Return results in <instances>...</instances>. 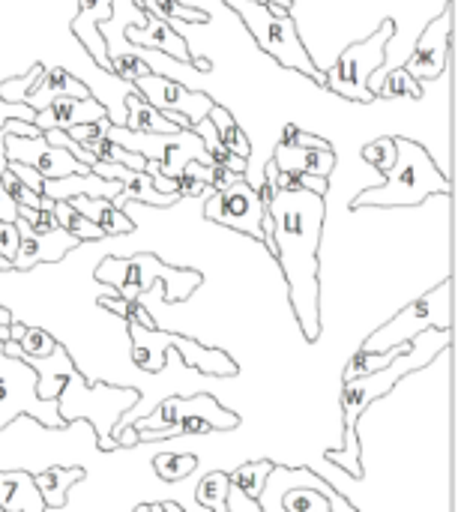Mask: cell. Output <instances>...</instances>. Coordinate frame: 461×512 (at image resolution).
<instances>
[{"mask_svg": "<svg viewBox=\"0 0 461 512\" xmlns=\"http://www.w3.org/2000/svg\"><path fill=\"white\" fill-rule=\"evenodd\" d=\"M267 213L273 219V258L282 267V276L288 282V300L294 309V318L303 330L306 342L321 339V231L327 204L324 195L294 189V192H276L267 204Z\"/></svg>", "mask_w": 461, "mask_h": 512, "instance_id": "cell-1", "label": "cell"}, {"mask_svg": "<svg viewBox=\"0 0 461 512\" xmlns=\"http://www.w3.org/2000/svg\"><path fill=\"white\" fill-rule=\"evenodd\" d=\"M450 342H453V330H423L384 369L360 375L354 381H342V396H339L342 420H345L342 450H327L324 459L342 465V471H348L354 480H363L366 477V471H363V444H360V420H363V414L378 399L390 396L399 387V381H405L408 375L432 366L438 360V354H447Z\"/></svg>", "mask_w": 461, "mask_h": 512, "instance_id": "cell-2", "label": "cell"}, {"mask_svg": "<svg viewBox=\"0 0 461 512\" xmlns=\"http://www.w3.org/2000/svg\"><path fill=\"white\" fill-rule=\"evenodd\" d=\"M396 141V162L381 186L366 189L354 198V210L363 207H417L429 195H450V177L438 171L435 159L426 153L423 144L411 138Z\"/></svg>", "mask_w": 461, "mask_h": 512, "instance_id": "cell-3", "label": "cell"}, {"mask_svg": "<svg viewBox=\"0 0 461 512\" xmlns=\"http://www.w3.org/2000/svg\"><path fill=\"white\" fill-rule=\"evenodd\" d=\"M96 279L102 285H111L120 300H141L144 291H150L156 282H162L165 303L189 300L204 282V276L198 270L168 267L150 252H138V255H129V258H114L111 255L96 267Z\"/></svg>", "mask_w": 461, "mask_h": 512, "instance_id": "cell-4", "label": "cell"}, {"mask_svg": "<svg viewBox=\"0 0 461 512\" xmlns=\"http://www.w3.org/2000/svg\"><path fill=\"white\" fill-rule=\"evenodd\" d=\"M126 330H129V342H132V363L141 369V372H165V360L171 351H177L186 363V369H198L204 375H213V378H234L240 375V366L237 360L222 351V348H210V345H201L189 336H180V333H165L159 327L147 330L135 321H126Z\"/></svg>", "mask_w": 461, "mask_h": 512, "instance_id": "cell-5", "label": "cell"}, {"mask_svg": "<svg viewBox=\"0 0 461 512\" xmlns=\"http://www.w3.org/2000/svg\"><path fill=\"white\" fill-rule=\"evenodd\" d=\"M225 6L240 15V21L246 24V30L258 42V48L267 51L279 66L303 72L306 78H312L324 87V72H318L309 51L303 48V39H300L288 9H279L267 0H225Z\"/></svg>", "mask_w": 461, "mask_h": 512, "instance_id": "cell-6", "label": "cell"}, {"mask_svg": "<svg viewBox=\"0 0 461 512\" xmlns=\"http://www.w3.org/2000/svg\"><path fill=\"white\" fill-rule=\"evenodd\" d=\"M423 330H453V279H444L438 288L408 303L399 315L381 324L372 336H366L360 351L384 354L390 348L408 345Z\"/></svg>", "mask_w": 461, "mask_h": 512, "instance_id": "cell-7", "label": "cell"}, {"mask_svg": "<svg viewBox=\"0 0 461 512\" xmlns=\"http://www.w3.org/2000/svg\"><path fill=\"white\" fill-rule=\"evenodd\" d=\"M36 384V369L21 357H9L0 339V432L24 414L42 423L45 429H66L57 399H42Z\"/></svg>", "mask_w": 461, "mask_h": 512, "instance_id": "cell-8", "label": "cell"}, {"mask_svg": "<svg viewBox=\"0 0 461 512\" xmlns=\"http://www.w3.org/2000/svg\"><path fill=\"white\" fill-rule=\"evenodd\" d=\"M102 390H105L102 381H99V384H87L84 375L75 369V372L66 378V384H63V390H60L57 399H60V402H75V411H66V414H63L66 426H69L72 420H90L93 429H96V447L105 450V453H111V450H117V441H114V435H111L114 423H117L120 414H126L141 396H138L135 387H114V390L105 396V402H99Z\"/></svg>", "mask_w": 461, "mask_h": 512, "instance_id": "cell-9", "label": "cell"}, {"mask_svg": "<svg viewBox=\"0 0 461 512\" xmlns=\"http://www.w3.org/2000/svg\"><path fill=\"white\" fill-rule=\"evenodd\" d=\"M396 36V24L384 21L369 39L354 42L351 48L342 51V57L333 63L330 72H324V87L336 96L354 99V102H372L378 99L369 90V75L387 63L390 39Z\"/></svg>", "mask_w": 461, "mask_h": 512, "instance_id": "cell-10", "label": "cell"}, {"mask_svg": "<svg viewBox=\"0 0 461 512\" xmlns=\"http://www.w3.org/2000/svg\"><path fill=\"white\" fill-rule=\"evenodd\" d=\"M264 213H267V207L261 204L255 186L246 177L234 180L231 186H225L219 192H210L207 207H204V216L210 222L234 228L240 234H249L252 240H264V228H261Z\"/></svg>", "mask_w": 461, "mask_h": 512, "instance_id": "cell-11", "label": "cell"}, {"mask_svg": "<svg viewBox=\"0 0 461 512\" xmlns=\"http://www.w3.org/2000/svg\"><path fill=\"white\" fill-rule=\"evenodd\" d=\"M186 417H201L213 426V432H231L240 426V417L228 408H222L213 396L198 393V396H168L153 414L138 417L132 426L135 432H156V429H168Z\"/></svg>", "mask_w": 461, "mask_h": 512, "instance_id": "cell-12", "label": "cell"}, {"mask_svg": "<svg viewBox=\"0 0 461 512\" xmlns=\"http://www.w3.org/2000/svg\"><path fill=\"white\" fill-rule=\"evenodd\" d=\"M450 51H453V6L429 21V27L420 33L414 54L405 60V72H411L417 81H435L447 72L450 66Z\"/></svg>", "mask_w": 461, "mask_h": 512, "instance_id": "cell-13", "label": "cell"}, {"mask_svg": "<svg viewBox=\"0 0 461 512\" xmlns=\"http://www.w3.org/2000/svg\"><path fill=\"white\" fill-rule=\"evenodd\" d=\"M6 159L30 165L45 180H57V177H66V174H87L90 171V165L78 162L69 150L45 141V135L24 138V135L6 132Z\"/></svg>", "mask_w": 461, "mask_h": 512, "instance_id": "cell-14", "label": "cell"}, {"mask_svg": "<svg viewBox=\"0 0 461 512\" xmlns=\"http://www.w3.org/2000/svg\"><path fill=\"white\" fill-rule=\"evenodd\" d=\"M132 87L159 111H171V114H183L192 120V126L198 120H204L210 114V108L216 105L213 96L207 93H195L189 87H183L180 81L168 78V75H159V72H150L144 78H135Z\"/></svg>", "mask_w": 461, "mask_h": 512, "instance_id": "cell-15", "label": "cell"}, {"mask_svg": "<svg viewBox=\"0 0 461 512\" xmlns=\"http://www.w3.org/2000/svg\"><path fill=\"white\" fill-rule=\"evenodd\" d=\"M135 6L144 12V21L126 27V39H129L132 45H138V48H141V45H153V48H159L162 54L174 57L177 63L195 66V69H201V72H213V63H210L207 57H195V54L189 51V42L171 27V21H165V18H159L156 12H150L147 0H135Z\"/></svg>", "mask_w": 461, "mask_h": 512, "instance_id": "cell-16", "label": "cell"}, {"mask_svg": "<svg viewBox=\"0 0 461 512\" xmlns=\"http://www.w3.org/2000/svg\"><path fill=\"white\" fill-rule=\"evenodd\" d=\"M15 228H18V252L12 258V270L15 273H27L36 264H57L72 249L81 246V240L72 237L63 228H54V231L42 234V231H33L24 219H15Z\"/></svg>", "mask_w": 461, "mask_h": 512, "instance_id": "cell-17", "label": "cell"}, {"mask_svg": "<svg viewBox=\"0 0 461 512\" xmlns=\"http://www.w3.org/2000/svg\"><path fill=\"white\" fill-rule=\"evenodd\" d=\"M90 171L105 180L120 183V195L114 198V207H120V210H126L129 201H141V204H153V207H171L180 201L177 192H159L144 171H132L126 165H111V162H93Z\"/></svg>", "mask_w": 461, "mask_h": 512, "instance_id": "cell-18", "label": "cell"}, {"mask_svg": "<svg viewBox=\"0 0 461 512\" xmlns=\"http://www.w3.org/2000/svg\"><path fill=\"white\" fill-rule=\"evenodd\" d=\"M96 120H111L108 108L96 96H87V99L57 96L42 111L33 114V126L39 132H48V129H63L66 132V129L78 126V123H96Z\"/></svg>", "mask_w": 461, "mask_h": 512, "instance_id": "cell-19", "label": "cell"}, {"mask_svg": "<svg viewBox=\"0 0 461 512\" xmlns=\"http://www.w3.org/2000/svg\"><path fill=\"white\" fill-rule=\"evenodd\" d=\"M111 15H114V0H78V15L72 18V33L96 60V66H102L105 72H111V63H108V42L99 24L108 21Z\"/></svg>", "mask_w": 461, "mask_h": 512, "instance_id": "cell-20", "label": "cell"}, {"mask_svg": "<svg viewBox=\"0 0 461 512\" xmlns=\"http://www.w3.org/2000/svg\"><path fill=\"white\" fill-rule=\"evenodd\" d=\"M126 129L132 132H147V135H171L177 129H192V120L183 114H171V111H159L153 108L135 87L126 93Z\"/></svg>", "mask_w": 461, "mask_h": 512, "instance_id": "cell-21", "label": "cell"}, {"mask_svg": "<svg viewBox=\"0 0 461 512\" xmlns=\"http://www.w3.org/2000/svg\"><path fill=\"white\" fill-rule=\"evenodd\" d=\"M189 162H210L201 138L195 135V129H177L171 135H162V144H159V171L165 177H177Z\"/></svg>", "mask_w": 461, "mask_h": 512, "instance_id": "cell-22", "label": "cell"}, {"mask_svg": "<svg viewBox=\"0 0 461 512\" xmlns=\"http://www.w3.org/2000/svg\"><path fill=\"white\" fill-rule=\"evenodd\" d=\"M42 195L51 201H69L75 195H87V198H108L114 201L120 195V183L117 180H105L93 171L87 174H66L57 180H45L42 183Z\"/></svg>", "mask_w": 461, "mask_h": 512, "instance_id": "cell-23", "label": "cell"}, {"mask_svg": "<svg viewBox=\"0 0 461 512\" xmlns=\"http://www.w3.org/2000/svg\"><path fill=\"white\" fill-rule=\"evenodd\" d=\"M57 96H75V99H87L93 96L90 87L84 81H78L72 72H66L63 66H54V69H42V75L36 78V84L30 87V93L21 99L24 105H30L33 111H42L51 99Z\"/></svg>", "mask_w": 461, "mask_h": 512, "instance_id": "cell-24", "label": "cell"}, {"mask_svg": "<svg viewBox=\"0 0 461 512\" xmlns=\"http://www.w3.org/2000/svg\"><path fill=\"white\" fill-rule=\"evenodd\" d=\"M0 510L48 512L30 471H0Z\"/></svg>", "mask_w": 461, "mask_h": 512, "instance_id": "cell-25", "label": "cell"}, {"mask_svg": "<svg viewBox=\"0 0 461 512\" xmlns=\"http://www.w3.org/2000/svg\"><path fill=\"white\" fill-rule=\"evenodd\" d=\"M72 210H78L81 216H87L96 228H102L105 237H123L135 231V222L129 219L126 210L114 207V201L108 198H87V195H75L69 198Z\"/></svg>", "mask_w": 461, "mask_h": 512, "instance_id": "cell-26", "label": "cell"}, {"mask_svg": "<svg viewBox=\"0 0 461 512\" xmlns=\"http://www.w3.org/2000/svg\"><path fill=\"white\" fill-rule=\"evenodd\" d=\"M273 162L279 171H294V174H312V177H330L336 168V153L330 150H309V147H285L276 144Z\"/></svg>", "mask_w": 461, "mask_h": 512, "instance_id": "cell-27", "label": "cell"}, {"mask_svg": "<svg viewBox=\"0 0 461 512\" xmlns=\"http://www.w3.org/2000/svg\"><path fill=\"white\" fill-rule=\"evenodd\" d=\"M369 90L381 99H423V81H417L405 66H381L369 75Z\"/></svg>", "mask_w": 461, "mask_h": 512, "instance_id": "cell-28", "label": "cell"}, {"mask_svg": "<svg viewBox=\"0 0 461 512\" xmlns=\"http://www.w3.org/2000/svg\"><path fill=\"white\" fill-rule=\"evenodd\" d=\"M84 468H45L39 474H33V483L45 501L48 510H63L66 507V498H69V489L78 486L84 480Z\"/></svg>", "mask_w": 461, "mask_h": 512, "instance_id": "cell-29", "label": "cell"}, {"mask_svg": "<svg viewBox=\"0 0 461 512\" xmlns=\"http://www.w3.org/2000/svg\"><path fill=\"white\" fill-rule=\"evenodd\" d=\"M33 369H36V375H39V384H36V390H39V396L42 399H57L60 396V390H63V384H66V378L75 372V363H72V357L66 354V348L60 345L51 357H42V360H27Z\"/></svg>", "mask_w": 461, "mask_h": 512, "instance_id": "cell-30", "label": "cell"}, {"mask_svg": "<svg viewBox=\"0 0 461 512\" xmlns=\"http://www.w3.org/2000/svg\"><path fill=\"white\" fill-rule=\"evenodd\" d=\"M210 123H213V129H216V135H219V141L234 153V156H240V159H249L252 156V144H249V138H246V132L240 129V123L231 117V111L228 108H222L219 102L210 108Z\"/></svg>", "mask_w": 461, "mask_h": 512, "instance_id": "cell-31", "label": "cell"}, {"mask_svg": "<svg viewBox=\"0 0 461 512\" xmlns=\"http://www.w3.org/2000/svg\"><path fill=\"white\" fill-rule=\"evenodd\" d=\"M195 135L201 138V144H204V150H207V156H210V162H216V165H222V168H228L231 174H237V177H246V162L249 159H240V156H234L222 141H219V135H216V129H213V123H210V117H204V120H198L195 126Z\"/></svg>", "mask_w": 461, "mask_h": 512, "instance_id": "cell-32", "label": "cell"}, {"mask_svg": "<svg viewBox=\"0 0 461 512\" xmlns=\"http://www.w3.org/2000/svg\"><path fill=\"white\" fill-rule=\"evenodd\" d=\"M270 471H273V462H270V459L246 462V465L234 468V471L228 474L231 492H243V498L258 501V498H261V489H264V483H267V477H270Z\"/></svg>", "mask_w": 461, "mask_h": 512, "instance_id": "cell-33", "label": "cell"}, {"mask_svg": "<svg viewBox=\"0 0 461 512\" xmlns=\"http://www.w3.org/2000/svg\"><path fill=\"white\" fill-rule=\"evenodd\" d=\"M228 495H231V480H228L225 471L204 474L201 483H198V489H195V501L210 512H231Z\"/></svg>", "mask_w": 461, "mask_h": 512, "instance_id": "cell-34", "label": "cell"}, {"mask_svg": "<svg viewBox=\"0 0 461 512\" xmlns=\"http://www.w3.org/2000/svg\"><path fill=\"white\" fill-rule=\"evenodd\" d=\"M54 219L63 231H69L72 237H78L81 243L87 240H102V228H96L87 216H81L78 210H72L69 201H54Z\"/></svg>", "mask_w": 461, "mask_h": 512, "instance_id": "cell-35", "label": "cell"}, {"mask_svg": "<svg viewBox=\"0 0 461 512\" xmlns=\"http://www.w3.org/2000/svg\"><path fill=\"white\" fill-rule=\"evenodd\" d=\"M108 63H111V75H120L129 84L135 78H144V75L153 72L150 63L138 51H132V45H126V48H108Z\"/></svg>", "mask_w": 461, "mask_h": 512, "instance_id": "cell-36", "label": "cell"}, {"mask_svg": "<svg viewBox=\"0 0 461 512\" xmlns=\"http://www.w3.org/2000/svg\"><path fill=\"white\" fill-rule=\"evenodd\" d=\"M195 468H198V456H192V453H159V456L153 459V471H156V477L165 480V483H180V480H186Z\"/></svg>", "mask_w": 461, "mask_h": 512, "instance_id": "cell-37", "label": "cell"}, {"mask_svg": "<svg viewBox=\"0 0 461 512\" xmlns=\"http://www.w3.org/2000/svg\"><path fill=\"white\" fill-rule=\"evenodd\" d=\"M57 348H60V342L42 327H24V333L18 339V357L21 360H42V357H51Z\"/></svg>", "mask_w": 461, "mask_h": 512, "instance_id": "cell-38", "label": "cell"}, {"mask_svg": "<svg viewBox=\"0 0 461 512\" xmlns=\"http://www.w3.org/2000/svg\"><path fill=\"white\" fill-rule=\"evenodd\" d=\"M99 306H102V309H108V312H114V315H120V318H126V321H135V324H141V327H147V330H153V327H156L153 315L144 309V303H141V300L99 297Z\"/></svg>", "mask_w": 461, "mask_h": 512, "instance_id": "cell-39", "label": "cell"}, {"mask_svg": "<svg viewBox=\"0 0 461 512\" xmlns=\"http://www.w3.org/2000/svg\"><path fill=\"white\" fill-rule=\"evenodd\" d=\"M147 6H153L156 15L165 18V21H201V24L210 21V15H207L204 9L186 6V3H180V0H147Z\"/></svg>", "mask_w": 461, "mask_h": 512, "instance_id": "cell-40", "label": "cell"}, {"mask_svg": "<svg viewBox=\"0 0 461 512\" xmlns=\"http://www.w3.org/2000/svg\"><path fill=\"white\" fill-rule=\"evenodd\" d=\"M42 63H36V66H30V72H24V75H18V78H6L3 84H0V99L6 102V105H15V102H21L24 96H27V90L36 84V78L42 75Z\"/></svg>", "mask_w": 461, "mask_h": 512, "instance_id": "cell-41", "label": "cell"}, {"mask_svg": "<svg viewBox=\"0 0 461 512\" xmlns=\"http://www.w3.org/2000/svg\"><path fill=\"white\" fill-rule=\"evenodd\" d=\"M363 159L387 177L393 162H396V141L393 138H378V141L366 144L363 147Z\"/></svg>", "mask_w": 461, "mask_h": 512, "instance_id": "cell-42", "label": "cell"}, {"mask_svg": "<svg viewBox=\"0 0 461 512\" xmlns=\"http://www.w3.org/2000/svg\"><path fill=\"white\" fill-rule=\"evenodd\" d=\"M279 144L285 147H309V150H330V144L312 132H303L297 123H285L282 132H279Z\"/></svg>", "mask_w": 461, "mask_h": 512, "instance_id": "cell-43", "label": "cell"}, {"mask_svg": "<svg viewBox=\"0 0 461 512\" xmlns=\"http://www.w3.org/2000/svg\"><path fill=\"white\" fill-rule=\"evenodd\" d=\"M18 219H24L33 231H54L60 228L54 219V210H39V207H18Z\"/></svg>", "mask_w": 461, "mask_h": 512, "instance_id": "cell-44", "label": "cell"}, {"mask_svg": "<svg viewBox=\"0 0 461 512\" xmlns=\"http://www.w3.org/2000/svg\"><path fill=\"white\" fill-rule=\"evenodd\" d=\"M108 126H111V120H96V123H78V126L66 129V135H69L72 141L84 144V141H90V138H96V135H105V132H108Z\"/></svg>", "mask_w": 461, "mask_h": 512, "instance_id": "cell-45", "label": "cell"}, {"mask_svg": "<svg viewBox=\"0 0 461 512\" xmlns=\"http://www.w3.org/2000/svg\"><path fill=\"white\" fill-rule=\"evenodd\" d=\"M15 252H18V228H15V222L0 219V258H6L12 264Z\"/></svg>", "mask_w": 461, "mask_h": 512, "instance_id": "cell-46", "label": "cell"}, {"mask_svg": "<svg viewBox=\"0 0 461 512\" xmlns=\"http://www.w3.org/2000/svg\"><path fill=\"white\" fill-rule=\"evenodd\" d=\"M6 168L24 183V186H30L33 192H39L42 195V183H45V177L39 174V171H33L30 165H24V162H6Z\"/></svg>", "mask_w": 461, "mask_h": 512, "instance_id": "cell-47", "label": "cell"}, {"mask_svg": "<svg viewBox=\"0 0 461 512\" xmlns=\"http://www.w3.org/2000/svg\"><path fill=\"white\" fill-rule=\"evenodd\" d=\"M0 219L3 222H15L18 219V204L9 198V192L3 189V183H0Z\"/></svg>", "mask_w": 461, "mask_h": 512, "instance_id": "cell-48", "label": "cell"}, {"mask_svg": "<svg viewBox=\"0 0 461 512\" xmlns=\"http://www.w3.org/2000/svg\"><path fill=\"white\" fill-rule=\"evenodd\" d=\"M114 435V441H117V447H138L141 444V438H138V432H135V426H126V429H117V432H111Z\"/></svg>", "mask_w": 461, "mask_h": 512, "instance_id": "cell-49", "label": "cell"}, {"mask_svg": "<svg viewBox=\"0 0 461 512\" xmlns=\"http://www.w3.org/2000/svg\"><path fill=\"white\" fill-rule=\"evenodd\" d=\"M255 192H258V198H261V204L267 207L270 201H273V195H276V189H273V180L264 174V180H261V186H255Z\"/></svg>", "mask_w": 461, "mask_h": 512, "instance_id": "cell-50", "label": "cell"}, {"mask_svg": "<svg viewBox=\"0 0 461 512\" xmlns=\"http://www.w3.org/2000/svg\"><path fill=\"white\" fill-rule=\"evenodd\" d=\"M9 324H12V315H9L6 306H0V327H9Z\"/></svg>", "mask_w": 461, "mask_h": 512, "instance_id": "cell-51", "label": "cell"}, {"mask_svg": "<svg viewBox=\"0 0 461 512\" xmlns=\"http://www.w3.org/2000/svg\"><path fill=\"white\" fill-rule=\"evenodd\" d=\"M267 3H273V6H279V9H288V12H291V0H267Z\"/></svg>", "mask_w": 461, "mask_h": 512, "instance_id": "cell-52", "label": "cell"}, {"mask_svg": "<svg viewBox=\"0 0 461 512\" xmlns=\"http://www.w3.org/2000/svg\"><path fill=\"white\" fill-rule=\"evenodd\" d=\"M162 510H165V512H186L183 507H177V504H162Z\"/></svg>", "mask_w": 461, "mask_h": 512, "instance_id": "cell-53", "label": "cell"}, {"mask_svg": "<svg viewBox=\"0 0 461 512\" xmlns=\"http://www.w3.org/2000/svg\"><path fill=\"white\" fill-rule=\"evenodd\" d=\"M0 270H12V264L6 258H0Z\"/></svg>", "mask_w": 461, "mask_h": 512, "instance_id": "cell-54", "label": "cell"}, {"mask_svg": "<svg viewBox=\"0 0 461 512\" xmlns=\"http://www.w3.org/2000/svg\"><path fill=\"white\" fill-rule=\"evenodd\" d=\"M135 512H150V504H138V507H135Z\"/></svg>", "mask_w": 461, "mask_h": 512, "instance_id": "cell-55", "label": "cell"}, {"mask_svg": "<svg viewBox=\"0 0 461 512\" xmlns=\"http://www.w3.org/2000/svg\"><path fill=\"white\" fill-rule=\"evenodd\" d=\"M0 339H9V327H0Z\"/></svg>", "mask_w": 461, "mask_h": 512, "instance_id": "cell-56", "label": "cell"}, {"mask_svg": "<svg viewBox=\"0 0 461 512\" xmlns=\"http://www.w3.org/2000/svg\"><path fill=\"white\" fill-rule=\"evenodd\" d=\"M0 512H3V510H0Z\"/></svg>", "mask_w": 461, "mask_h": 512, "instance_id": "cell-57", "label": "cell"}]
</instances>
